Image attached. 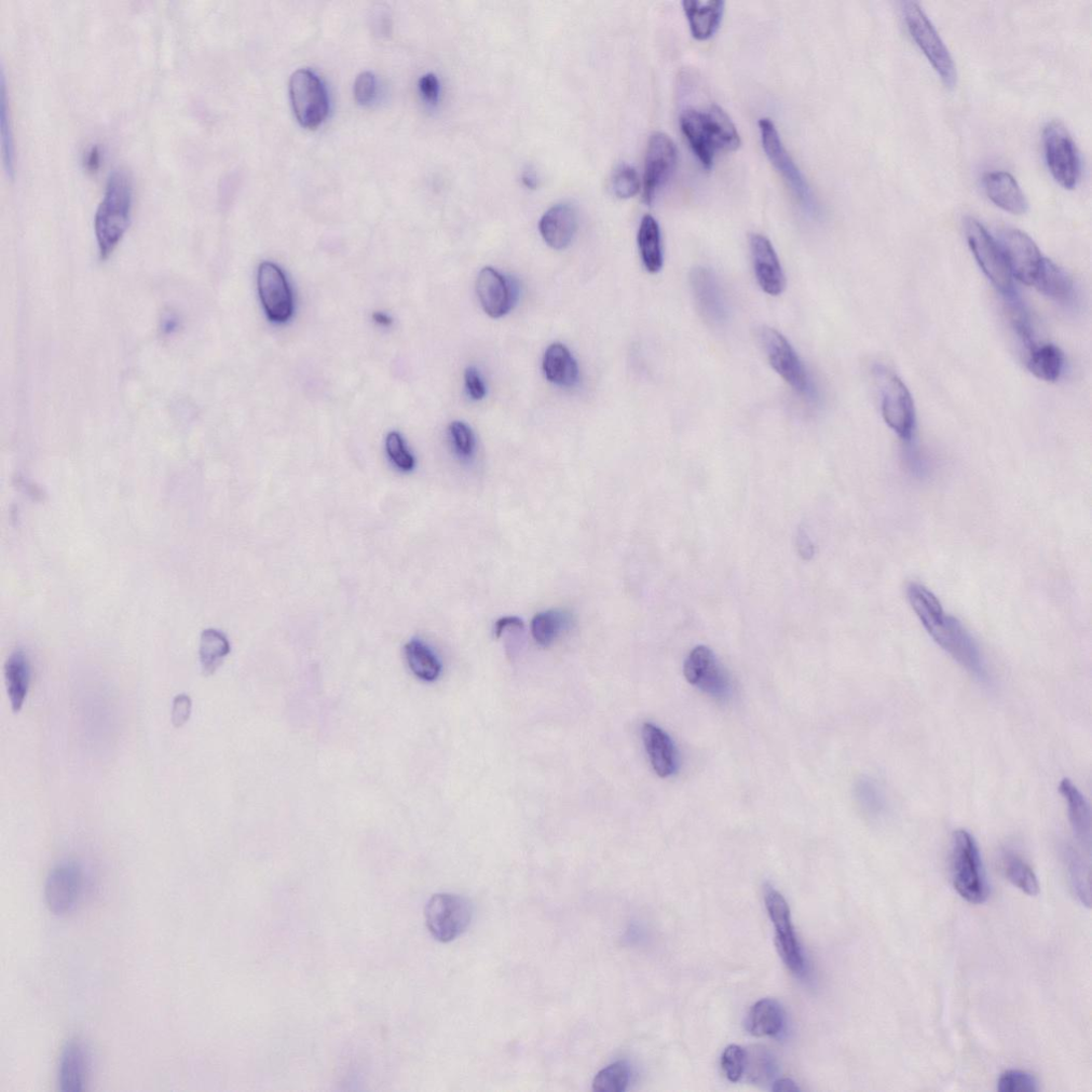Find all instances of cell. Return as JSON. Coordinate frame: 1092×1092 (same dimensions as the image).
<instances>
[{"label":"cell","instance_id":"obj_1","mask_svg":"<svg viewBox=\"0 0 1092 1092\" xmlns=\"http://www.w3.org/2000/svg\"><path fill=\"white\" fill-rule=\"evenodd\" d=\"M907 598L935 643L967 673L980 681H986L985 663L975 640L957 618L945 611L936 594L921 584L911 583L907 587Z\"/></svg>","mask_w":1092,"mask_h":1092},{"label":"cell","instance_id":"obj_2","mask_svg":"<svg viewBox=\"0 0 1092 1092\" xmlns=\"http://www.w3.org/2000/svg\"><path fill=\"white\" fill-rule=\"evenodd\" d=\"M680 123L692 151L707 170L713 167L717 151L733 152L741 146L739 132L719 106L704 112L688 108L682 113Z\"/></svg>","mask_w":1092,"mask_h":1092},{"label":"cell","instance_id":"obj_3","mask_svg":"<svg viewBox=\"0 0 1092 1092\" xmlns=\"http://www.w3.org/2000/svg\"><path fill=\"white\" fill-rule=\"evenodd\" d=\"M133 209V182L125 170H118L109 179L104 198L95 215L94 229L100 255H111L126 235Z\"/></svg>","mask_w":1092,"mask_h":1092},{"label":"cell","instance_id":"obj_4","mask_svg":"<svg viewBox=\"0 0 1092 1092\" xmlns=\"http://www.w3.org/2000/svg\"><path fill=\"white\" fill-rule=\"evenodd\" d=\"M952 878L955 890L967 903L984 904L989 886L977 843L970 832L956 831L952 846Z\"/></svg>","mask_w":1092,"mask_h":1092},{"label":"cell","instance_id":"obj_5","mask_svg":"<svg viewBox=\"0 0 1092 1092\" xmlns=\"http://www.w3.org/2000/svg\"><path fill=\"white\" fill-rule=\"evenodd\" d=\"M903 18L914 43L933 65L944 84L952 89L957 84V68L933 22L916 2L902 4Z\"/></svg>","mask_w":1092,"mask_h":1092},{"label":"cell","instance_id":"obj_6","mask_svg":"<svg viewBox=\"0 0 1092 1092\" xmlns=\"http://www.w3.org/2000/svg\"><path fill=\"white\" fill-rule=\"evenodd\" d=\"M1045 157L1053 179L1064 189L1072 190L1081 181L1080 152L1068 130L1060 122H1049L1043 135Z\"/></svg>","mask_w":1092,"mask_h":1092},{"label":"cell","instance_id":"obj_7","mask_svg":"<svg viewBox=\"0 0 1092 1092\" xmlns=\"http://www.w3.org/2000/svg\"><path fill=\"white\" fill-rule=\"evenodd\" d=\"M964 229L968 247L988 280L1004 296L1015 293L1013 276L998 240L972 217L966 218Z\"/></svg>","mask_w":1092,"mask_h":1092},{"label":"cell","instance_id":"obj_8","mask_svg":"<svg viewBox=\"0 0 1092 1092\" xmlns=\"http://www.w3.org/2000/svg\"><path fill=\"white\" fill-rule=\"evenodd\" d=\"M881 394V412L886 425L903 441H910L916 428V408L903 380L884 367L876 370Z\"/></svg>","mask_w":1092,"mask_h":1092},{"label":"cell","instance_id":"obj_9","mask_svg":"<svg viewBox=\"0 0 1092 1092\" xmlns=\"http://www.w3.org/2000/svg\"><path fill=\"white\" fill-rule=\"evenodd\" d=\"M759 337L774 370L797 393L813 399L814 388L807 368L789 341L770 326H763Z\"/></svg>","mask_w":1092,"mask_h":1092},{"label":"cell","instance_id":"obj_10","mask_svg":"<svg viewBox=\"0 0 1092 1092\" xmlns=\"http://www.w3.org/2000/svg\"><path fill=\"white\" fill-rule=\"evenodd\" d=\"M290 97L294 114L302 127L317 130L329 113V99L321 79L302 68L290 80Z\"/></svg>","mask_w":1092,"mask_h":1092},{"label":"cell","instance_id":"obj_11","mask_svg":"<svg viewBox=\"0 0 1092 1092\" xmlns=\"http://www.w3.org/2000/svg\"><path fill=\"white\" fill-rule=\"evenodd\" d=\"M425 916L432 937L447 944L467 931L472 921L473 908L466 897L441 893L430 898Z\"/></svg>","mask_w":1092,"mask_h":1092},{"label":"cell","instance_id":"obj_12","mask_svg":"<svg viewBox=\"0 0 1092 1092\" xmlns=\"http://www.w3.org/2000/svg\"><path fill=\"white\" fill-rule=\"evenodd\" d=\"M761 139L773 166L779 172L787 186L793 191L805 211L814 212L815 204L812 191L795 162L787 153L777 133L774 123L768 118L759 122Z\"/></svg>","mask_w":1092,"mask_h":1092},{"label":"cell","instance_id":"obj_13","mask_svg":"<svg viewBox=\"0 0 1092 1092\" xmlns=\"http://www.w3.org/2000/svg\"><path fill=\"white\" fill-rule=\"evenodd\" d=\"M257 290L267 318L285 323L294 316V296L284 271L275 263L264 262L257 271Z\"/></svg>","mask_w":1092,"mask_h":1092},{"label":"cell","instance_id":"obj_14","mask_svg":"<svg viewBox=\"0 0 1092 1092\" xmlns=\"http://www.w3.org/2000/svg\"><path fill=\"white\" fill-rule=\"evenodd\" d=\"M998 240L1012 276L1023 284L1033 286L1045 256L1039 245L1024 231L1004 228Z\"/></svg>","mask_w":1092,"mask_h":1092},{"label":"cell","instance_id":"obj_15","mask_svg":"<svg viewBox=\"0 0 1092 1092\" xmlns=\"http://www.w3.org/2000/svg\"><path fill=\"white\" fill-rule=\"evenodd\" d=\"M766 904L769 916L774 926L777 951L791 972L801 974L804 970L803 955L791 924L790 910L782 894L768 885Z\"/></svg>","mask_w":1092,"mask_h":1092},{"label":"cell","instance_id":"obj_16","mask_svg":"<svg viewBox=\"0 0 1092 1092\" xmlns=\"http://www.w3.org/2000/svg\"><path fill=\"white\" fill-rule=\"evenodd\" d=\"M678 160L677 146L671 136L664 133H654L648 143L645 174L644 201L650 205L659 190L668 182L676 169Z\"/></svg>","mask_w":1092,"mask_h":1092},{"label":"cell","instance_id":"obj_17","mask_svg":"<svg viewBox=\"0 0 1092 1092\" xmlns=\"http://www.w3.org/2000/svg\"><path fill=\"white\" fill-rule=\"evenodd\" d=\"M684 675L691 685L715 698L729 693L730 684L714 652L704 646L694 648L684 664Z\"/></svg>","mask_w":1092,"mask_h":1092},{"label":"cell","instance_id":"obj_18","mask_svg":"<svg viewBox=\"0 0 1092 1092\" xmlns=\"http://www.w3.org/2000/svg\"><path fill=\"white\" fill-rule=\"evenodd\" d=\"M83 890V871L74 863H64L50 871L46 884L48 909L56 916L71 912Z\"/></svg>","mask_w":1092,"mask_h":1092},{"label":"cell","instance_id":"obj_19","mask_svg":"<svg viewBox=\"0 0 1092 1092\" xmlns=\"http://www.w3.org/2000/svg\"><path fill=\"white\" fill-rule=\"evenodd\" d=\"M691 290L695 306L702 318L711 325H721L728 319L725 293L715 273L708 268L697 267L690 273Z\"/></svg>","mask_w":1092,"mask_h":1092},{"label":"cell","instance_id":"obj_20","mask_svg":"<svg viewBox=\"0 0 1092 1092\" xmlns=\"http://www.w3.org/2000/svg\"><path fill=\"white\" fill-rule=\"evenodd\" d=\"M750 248L761 289L771 296L781 295L785 289V276L770 239L754 234L750 237Z\"/></svg>","mask_w":1092,"mask_h":1092},{"label":"cell","instance_id":"obj_21","mask_svg":"<svg viewBox=\"0 0 1092 1092\" xmlns=\"http://www.w3.org/2000/svg\"><path fill=\"white\" fill-rule=\"evenodd\" d=\"M476 290L484 311L490 318L506 316L513 305L510 284L495 268L486 267L477 278Z\"/></svg>","mask_w":1092,"mask_h":1092},{"label":"cell","instance_id":"obj_22","mask_svg":"<svg viewBox=\"0 0 1092 1092\" xmlns=\"http://www.w3.org/2000/svg\"><path fill=\"white\" fill-rule=\"evenodd\" d=\"M540 233L553 249L568 247L578 229V215L575 208L567 203L556 204L546 212L539 224Z\"/></svg>","mask_w":1092,"mask_h":1092},{"label":"cell","instance_id":"obj_23","mask_svg":"<svg viewBox=\"0 0 1092 1092\" xmlns=\"http://www.w3.org/2000/svg\"><path fill=\"white\" fill-rule=\"evenodd\" d=\"M982 185L996 207L1018 216L1028 213L1029 201L1012 174L1004 171L987 173Z\"/></svg>","mask_w":1092,"mask_h":1092},{"label":"cell","instance_id":"obj_24","mask_svg":"<svg viewBox=\"0 0 1092 1092\" xmlns=\"http://www.w3.org/2000/svg\"><path fill=\"white\" fill-rule=\"evenodd\" d=\"M643 737L655 773L661 777L675 774L678 770V754L671 736L658 726L645 723Z\"/></svg>","mask_w":1092,"mask_h":1092},{"label":"cell","instance_id":"obj_25","mask_svg":"<svg viewBox=\"0 0 1092 1092\" xmlns=\"http://www.w3.org/2000/svg\"><path fill=\"white\" fill-rule=\"evenodd\" d=\"M1034 288L1060 305H1070L1075 298V284L1069 273L1045 257L1033 283Z\"/></svg>","mask_w":1092,"mask_h":1092},{"label":"cell","instance_id":"obj_26","mask_svg":"<svg viewBox=\"0 0 1092 1092\" xmlns=\"http://www.w3.org/2000/svg\"><path fill=\"white\" fill-rule=\"evenodd\" d=\"M725 3L720 0H685L682 2L690 32L694 39L706 41L711 39L722 21L725 12Z\"/></svg>","mask_w":1092,"mask_h":1092},{"label":"cell","instance_id":"obj_27","mask_svg":"<svg viewBox=\"0 0 1092 1092\" xmlns=\"http://www.w3.org/2000/svg\"><path fill=\"white\" fill-rule=\"evenodd\" d=\"M32 667L29 657L21 650L13 652L5 665V681L12 711L19 713L29 695Z\"/></svg>","mask_w":1092,"mask_h":1092},{"label":"cell","instance_id":"obj_28","mask_svg":"<svg viewBox=\"0 0 1092 1092\" xmlns=\"http://www.w3.org/2000/svg\"><path fill=\"white\" fill-rule=\"evenodd\" d=\"M543 372L552 384L572 387L579 379V366L569 349L563 344H553L545 351Z\"/></svg>","mask_w":1092,"mask_h":1092},{"label":"cell","instance_id":"obj_29","mask_svg":"<svg viewBox=\"0 0 1092 1092\" xmlns=\"http://www.w3.org/2000/svg\"><path fill=\"white\" fill-rule=\"evenodd\" d=\"M87 1071L85 1048L78 1042H70L63 1048L59 1064V1085L63 1092H79L84 1089Z\"/></svg>","mask_w":1092,"mask_h":1092},{"label":"cell","instance_id":"obj_30","mask_svg":"<svg viewBox=\"0 0 1092 1092\" xmlns=\"http://www.w3.org/2000/svg\"><path fill=\"white\" fill-rule=\"evenodd\" d=\"M1059 793L1068 805L1069 819L1078 841L1090 844L1091 819L1087 800L1071 780L1063 779L1059 784Z\"/></svg>","mask_w":1092,"mask_h":1092},{"label":"cell","instance_id":"obj_31","mask_svg":"<svg viewBox=\"0 0 1092 1092\" xmlns=\"http://www.w3.org/2000/svg\"><path fill=\"white\" fill-rule=\"evenodd\" d=\"M784 1026V1014L781 1006L775 1001L761 1000L751 1008L747 1029L751 1035L757 1037L775 1036Z\"/></svg>","mask_w":1092,"mask_h":1092},{"label":"cell","instance_id":"obj_32","mask_svg":"<svg viewBox=\"0 0 1092 1092\" xmlns=\"http://www.w3.org/2000/svg\"><path fill=\"white\" fill-rule=\"evenodd\" d=\"M638 245L646 269L651 273L659 272L664 264L661 229L651 215H646L641 221Z\"/></svg>","mask_w":1092,"mask_h":1092},{"label":"cell","instance_id":"obj_33","mask_svg":"<svg viewBox=\"0 0 1092 1092\" xmlns=\"http://www.w3.org/2000/svg\"><path fill=\"white\" fill-rule=\"evenodd\" d=\"M1064 356L1060 348L1053 344L1035 346L1028 358L1029 371L1040 380L1056 382L1061 377Z\"/></svg>","mask_w":1092,"mask_h":1092},{"label":"cell","instance_id":"obj_34","mask_svg":"<svg viewBox=\"0 0 1092 1092\" xmlns=\"http://www.w3.org/2000/svg\"><path fill=\"white\" fill-rule=\"evenodd\" d=\"M406 660L410 671L421 681L434 682L438 680L442 666L433 652L421 641L414 639L405 647Z\"/></svg>","mask_w":1092,"mask_h":1092},{"label":"cell","instance_id":"obj_35","mask_svg":"<svg viewBox=\"0 0 1092 1092\" xmlns=\"http://www.w3.org/2000/svg\"><path fill=\"white\" fill-rule=\"evenodd\" d=\"M230 652L229 641L221 631L205 630L200 640V663L204 676L217 672Z\"/></svg>","mask_w":1092,"mask_h":1092},{"label":"cell","instance_id":"obj_36","mask_svg":"<svg viewBox=\"0 0 1092 1092\" xmlns=\"http://www.w3.org/2000/svg\"><path fill=\"white\" fill-rule=\"evenodd\" d=\"M1003 868L1006 877L1019 890L1030 896H1037L1041 892L1039 879L1033 868L1015 853H1006L1003 856Z\"/></svg>","mask_w":1092,"mask_h":1092},{"label":"cell","instance_id":"obj_37","mask_svg":"<svg viewBox=\"0 0 1092 1092\" xmlns=\"http://www.w3.org/2000/svg\"><path fill=\"white\" fill-rule=\"evenodd\" d=\"M0 128H2L0 132H2L4 165L8 175L13 177L16 168V146L11 128L4 71L0 78Z\"/></svg>","mask_w":1092,"mask_h":1092},{"label":"cell","instance_id":"obj_38","mask_svg":"<svg viewBox=\"0 0 1092 1092\" xmlns=\"http://www.w3.org/2000/svg\"><path fill=\"white\" fill-rule=\"evenodd\" d=\"M566 616L557 610L539 612L531 621V635L541 647H550L564 629Z\"/></svg>","mask_w":1092,"mask_h":1092},{"label":"cell","instance_id":"obj_39","mask_svg":"<svg viewBox=\"0 0 1092 1092\" xmlns=\"http://www.w3.org/2000/svg\"><path fill=\"white\" fill-rule=\"evenodd\" d=\"M632 1070L626 1061H617L600 1070L593 1080L596 1092H622L630 1085Z\"/></svg>","mask_w":1092,"mask_h":1092},{"label":"cell","instance_id":"obj_40","mask_svg":"<svg viewBox=\"0 0 1092 1092\" xmlns=\"http://www.w3.org/2000/svg\"><path fill=\"white\" fill-rule=\"evenodd\" d=\"M610 189L614 196L620 199H630L638 194L640 180L637 171L626 163L620 165L612 172L610 177Z\"/></svg>","mask_w":1092,"mask_h":1092},{"label":"cell","instance_id":"obj_41","mask_svg":"<svg viewBox=\"0 0 1092 1092\" xmlns=\"http://www.w3.org/2000/svg\"><path fill=\"white\" fill-rule=\"evenodd\" d=\"M1000 1092H1035L1040 1090L1037 1078L1022 1070H1007L999 1078Z\"/></svg>","mask_w":1092,"mask_h":1092},{"label":"cell","instance_id":"obj_42","mask_svg":"<svg viewBox=\"0 0 1092 1092\" xmlns=\"http://www.w3.org/2000/svg\"><path fill=\"white\" fill-rule=\"evenodd\" d=\"M386 448L390 459L400 470L410 472L414 469L415 458L407 449L401 433L390 432L387 436Z\"/></svg>","mask_w":1092,"mask_h":1092},{"label":"cell","instance_id":"obj_43","mask_svg":"<svg viewBox=\"0 0 1092 1092\" xmlns=\"http://www.w3.org/2000/svg\"><path fill=\"white\" fill-rule=\"evenodd\" d=\"M747 1054L740 1046H729L721 1057V1067L729 1081L739 1082L745 1072Z\"/></svg>","mask_w":1092,"mask_h":1092},{"label":"cell","instance_id":"obj_44","mask_svg":"<svg viewBox=\"0 0 1092 1092\" xmlns=\"http://www.w3.org/2000/svg\"><path fill=\"white\" fill-rule=\"evenodd\" d=\"M458 454L469 458L475 450V438L471 428L462 421H454L449 427Z\"/></svg>","mask_w":1092,"mask_h":1092},{"label":"cell","instance_id":"obj_45","mask_svg":"<svg viewBox=\"0 0 1092 1092\" xmlns=\"http://www.w3.org/2000/svg\"><path fill=\"white\" fill-rule=\"evenodd\" d=\"M377 89L376 77L371 72L361 73L354 83V99L365 106L371 104L375 98Z\"/></svg>","mask_w":1092,"mask_h":1092},{"label":"cell","instance_id":"obj_46","mask_svg":"<svg viewBox=\"0 0 1092 1092\" xmlns=\"http://www.w3.org/2000/svg\"><path fill=\"white\" fill-rule=\"evenodd\" d=\"M859 799L864 808L871 814H878L883 808V801L877 786L869 781L860 783L858 787Z\"/></svg>","mask_w":1092,"mask_h":1092},{"label":"cell","instance_id":"obj_47","mask_svg":"<svg viewBox=\"0 0 1092 1092\" xmlns=\"http://www.w3.org/2000/svg\"><path fill=\"white\" fill-rule=\"evenodd\" d=\"M193 713V700L186 693L177 694L173 700L171 719L175 728L186 725Z\"/></svg>","mask_w":1092,"mask_h":1092},{"label":"cell","instance_id":"obj_48","mask_svg":"<svg viewBox=\"0 0 1092 1092\" xmlns=\"http://www.w3.org/2000/svg\"><path fill=\"white\" fill-rule=\"evenodd\" d=\"M464 379H466V386L471 398L474 401L484 400L487 390L480 373L475 367L468 368L466 374H464Z\"/></svg>","mask_w":1092,"mask_h":1092},{"label":"cell","instance_id":"obj_49","mask_svg":"<svg viewBox=\"0 0 1092 1092\" xmlns=\"http://www.w3.org/2000/svg\"><path fill=\"white\" fill-rule=\"evenodd\" d=\"M419 91L424 99L434 104L438 102L440 95V83L438 77L434 74H426L419 79L418 83Z\"/></svg>","mask_w":1092,"mask_h":1092},{"label":"cell","instance_id":"obj_50","mask_svg":"<svg viewBox=\"0 0 1092 1092\" xmlns=\"http://www.w3.org/2000/svg\"><path fill=\"white\" fill-rule=\"evenodd\" d=\"M510 627H512V629H520L521 630L524 627V622L520 618H517V617H504V618L500 619L496 623V626H495V635H496V637L500 638L502 635V633L504 631H506L507 629H510Z\"/></svg>","mask_w":1092,"mask_h":1092},{"label":"cell","instance_id":"obj_51","mask_svg":"<svg viewBox=\"0 0 1092 1092\" xmlns=\"http://www.w3.org/2000/svg\"><path fill=\"white\" fill-rule=\"evenodd\" d=\"M773 1090L775 1092H793L799 1091V1087L795 1082L789 1080V1078H782V1080L774 1083Z\"/></svg>","mask_w":1092,"mask_h":1092},{"label":"cell","instance_id":"obj_52","mask_svg":"<svg viewBox=\"0 0 1092 1092\" xmlns=\"http://www.w3.org/2000/svg\"><path fill=\"white\" fill-rule=\"evenodd\" d=\"M798 537L799 552L801 556H804L805 558H807L808 556H812L813 546L807 535H805L804 532H800Z\"/></svg>","mask_w":1092,"mask_h":1092},{"label":"cell","instance_id":"obj_53","mask_svg":"<svg viewBox=\"0 0 1092 1092\" xmlns=\"http://www.w3.org/2000/svg\"><path fill=\"white\" fill-rule=\"evenodd\" d=\"M373 319L382 326H390L393 323L392 318H390L388 314L382 312L374 313Z\"/></svg>","mask_w":1092,"mask_h":1092},{"label":"cell","instance_id":"obj_54","mask_svg":"<svg viewBox=\"0 0 1092 1092\" xmlns=\"http://www.w3.org/2000/svg\"><path fill=\"white\" fill-rule=\"evenodd\" d=\"M523 182L527 187L535 188L537 186L536 176L531 173H525L523 176Z\"/></svg>","mask_w":1092,"mask_h":1092}]
</instances>
